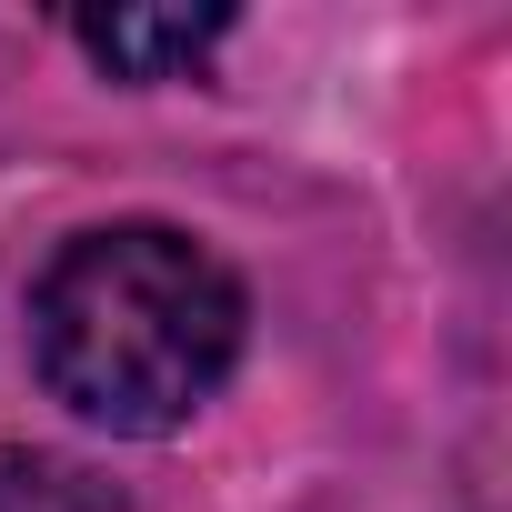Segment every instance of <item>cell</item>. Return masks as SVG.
Here are the masks:
<instances>
[{"label": "cell", "instance_id": "7a4b0ae2", "mask_svg": "<svg viewBox=\"0 0 512 512\" xmlns=\"http://www.w3.org/2000/svg\"><path fill=\"white\" fill-rule=\"evenodd\" d=\"M221 31H231V11H81V21H71V41H81L111 81H171V71H191Z\"/></svg>", "mask_w": 512, "mask_h": 512}, {"label": "cell", "instance_id": "6da1fadb", "mask_svg": "<svg viewBox=\"0 0 512 512\" xmlns=\"http://www.w3.org/2000/svg\"><path fill=\"white\" fill-rule=\"evenodd\" d=\"M251 302L211 241L171 221H111L51 251L31 282V362L61 412L121 442L181 432L241 362Z\"/></svg>", "mask_w": 512, "mask_h": 512}, {"label": "cell", "instance_id": "3957f363", "mask_svg": "<svg viewBox=\"0 0 512 512\" xmlns=\"http://www.w3.org/2000/svg\"><path fill=\"white\" fill-rule=\"evenodd\" d=\"M0 512H131L91 462L61 452H0Z\"/></svg>", "mask_w": 512, "mask_h": 512}]
</instances>
